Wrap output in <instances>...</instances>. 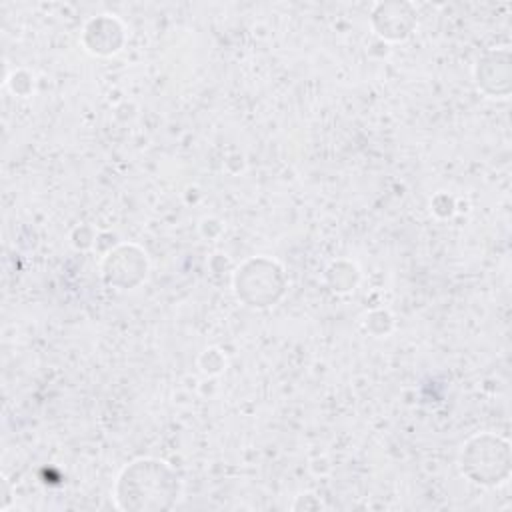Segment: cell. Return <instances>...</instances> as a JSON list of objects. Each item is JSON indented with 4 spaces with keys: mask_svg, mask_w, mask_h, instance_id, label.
I'll list each match as a JSON object with an SVG mask.
<instances>
[{
    "mask_svg": "<svg viewBox=\"0 0 512 512\" xmlns=\"http://www.w3.org/2000/svg\"><path fill=\"white\" fill-rule=\"evenodd\" d=\"M116 498L126 510L170 508L178 500V478L164 462L136 460L120 474Z\"/></svg>",
    "mask_w": 512,
    "mask_h": 512,
    "instance_id": "obj_1",
    "label": "cell"
}]
</instances>
